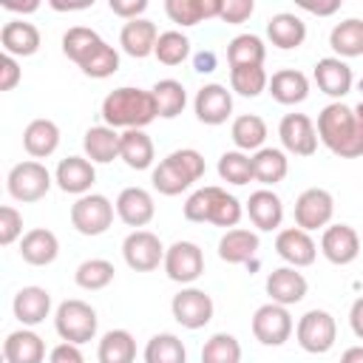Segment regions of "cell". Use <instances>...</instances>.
<instances>
[{
	"label": "cell",
	"mask_w": 363,
	"mask_h": 363,
	"mask_svg": "<svg viewBox=\"0 0 363 363\" xmlns=\"http://www.w3.org/2000/svg\"><path fill=\"white\" fill-rule=\"evenodd\" d=\"M318 139L340 159L363 156V130L357 128L354 108L332 102L318 113Z\"/></svg>",
	"instance_id": "obj_1"
},
{
	"label": "cell",
	"mask_w": 363,
	"mask_h": 363,
	"mask_svg": "<svg viewBox=\"0 0 363 363\" xmlns=\"http://www.w3.org/2000/svg\"><path fill=\"white\" fill-rule=\"evenodd\" d=\"M159 116L156 111V99L150 91H142V88H113L105 99H102V119L108 128H125V130H133V128H142L150 125L153 119Z\"/></svg>",
	"instance_id": "obj_2"
},
{
	"label": "cell",
	"mask_w": 363,
	"mask_h": 363,
	"mask_svg": "<svg viewBox=\"0 0 363 363\" xmlns=\"http://www.w3.org/2000/svg\"><path fill=\"white\" fill-rule=\"evenodd\" d=\"M201 176H204V156L193 147H182L173 150L167 159H162L159 167H153L150 182L162 196H179Z\"/></svg>",
	"instance_id": "obj_3"
},
{
	"label": "cell",
	"mask_w": 363,
	"mask_h": 363,
	"mask_svg": "<svg viewBox=\"0 0 363 363\" xmlns=\"http://www.w3.org/2000/svg\"><path fill=\"white\" fill-rule=\"evenodd\" d=\"M96 312L91 303L79 301V298H71V301H62L57 306V315H54V329L57 335L65 340V343H88L94 340L96 335Z\"/></svg>",
	"instance_id": "obj_4"
},
{
	"label": "cell",
	"mask_w": 363,
	"mask_h": 363,
	"mask_svg": "<svg viewBox=\"0 0 363 363\" xmlns=\"http://www.w3.org/2000/svg\"><path fill=\"white\" fill-rule=\"evenodd\" d=\"M295 337L303 352L309 354H326L337 340V323L326 309H309L301 315L295 326Z\"/></svg>",
	"instance_id": "obj_5"
},
{
	"label": "cell",
	"mask_w": 363,
	"mask_h": 363,
	"mask_svg": "<svg viewBox=\"0 0 363 363\" xmlns=\"http://www.w3.org/2000/svg\"><path fill=\"white\" fill-rule=\"evenodd\" d=\"M6 187H9V196L23 201V204H31V201H40L48 187H51V173L45 164L28 159V162H20L9 170V179H6Z\"/></svg>",
	"instance_id": "obj_6"
},
{
	"label": "cell",
	"mask_w": 363,
	"mask_h": 363,
	"mask_svg": "<svg viewBox=\"0 0 363 363\" xmlns=\"http://www.w3.org/2000/svg\"><path fill=\"white\" fill-rule=\"evenodd\" d=\"M71 224L82 235H102L113 224V204L99 193H85L71 204Z\"/></svg>",
	"instance_id": "obj_7"
},
{
	"label": "cell",
	"mask_w": 363,
	"mask_h": 363,
	"mask_svg": "<svg viewBox=\"0 0 363 363\" xmlns=\"http://www.w3.org/2000/svg\"><path fill=\"white\" fill-rule=\"evenodd\" d=\"M252 335L264 346H284L292 335V315L281 303H264L252 315Z\"/></svg>",
	"instance_id": "obj_8"
},
{
	"label": "cell",
	"mask_w": 363,
	"mask_h": 363,
	"mask_svg": "<svg viewBox=\"0 0 363 363\" xmlns=\"http://www.w3.org/2000/svg\"><path fill=\"white\" fill-rule=\"evenodd\" d=\"M170 309H173V318L176 323H182L184 329H201L213 320V298L204 292V289H196V286H187L182 292L173 295L170 301Z\"/></svg>",
	"instance_id": "obj_9"
},
{
	"label": "cell",
	"mask_w": 363,
	"mask_h": 363,
	"mask_svg": "<svg viewBox=\"0 0 363 363\" xmlns=\"http://www.w3.org/2000/svg\"><path fill=\"white\" fill-rule=\"evenodd\" d=\"M122 255L125 264L136 272H150L164 261V247L159 241L156 233L150 230H133L125 241H122Z\"/></svg>",
	"instance_id": "obj_10"
},
{
	"label": "cell",
	"mask_w": 363,
	"mask_h": 363,
	"mask_svg": "<svg viewBox=\"0 0 363 363\" xmlns=\"http://www.w3.org/2000/svg\"><path fill=\"white\" fill-rule=\"evenodd\" d=\"M164 272L176 284H193L204 272V255L201 247L193 241H176L164 250Z\"/></svg>",
	"instance_id": "obj_11"
},
{
	"label": "cell",
	"mask_w": 363,
	"mask_h": 363,
	"mask_svg": "<svg viewBox=\"0 0 363 363\" xmlns=\"http://www.w3.org/2000/svg\"><path fill=\"white\" fill-rule=\"evenodd\" d=\"M332 216H335V199L323 187H309L295 201V224L306 233L326 227L332 221Z\"/></svg>",
	"instance_id": "obj_12"
},
{
	"label": "cell",
	"mask_w": 363,
	"mask_h": 363,
	"mask_svg": "<svg viewBox=\"0 0 363 363\" xmlns=\"http://www.w3.org/2000/svg\"><path fill=\"white\" fill-rule=\"evenodd\" d=\"M278 136L284 150L295 156H312L318 150V128L306 113H286L278 125Z\"/></svg>",
	"instance_id": "obj_13"
},
{
	"label": "cell",
	"mask_w": 363,
	"mask_h": 363,
	"mask_svg": "<svg viewBox=\"0 0 363 363\" xmlns=\"http://www.w3.org/2000/svg\"><path fill=\"white\" fill-rule=\"evenodd\" d=\"M320 252L326 255V261L346 267L360 255V238L354 233V227L349 224H332L323 230L320 235Z\"/></svg>",
	"instance_id": "obj_14"
},
{
	"label": "cell",
	"mask_w": 363,
	"mask_h": 363,
	"mask_svg": "<svg viewBox=\"0 0 363 363\" xmlns=\"http://www.w3.org/2000/svg\"><path fill=\"white\" fill-rule=\"evenodd\" d=\"M193 108H196L199 122H204V125H221L233 113V94L224 85H218V82L201 85L199 94H196V99H193Z\"/></svg>",
	"instance_id": "obj_15"
},
{
	"label": "cell",
	"mask_w": 363,
	"mask_h": 363,
	"mask_svg": "<svg viewBox=\"0 0 363 363\" xmlns=\"http://www.w3.org/2000/svg\"><path fill=\"white\" fill-rule=\"evenodd\" d=\"M306 289L309 284L295 267H278L267 275V295L272 303H281V306L301 303L306 298Z\"/></svg>",
	"instance_id": "obj_16"
},
{
	"label": "cell",
	"mask_w": 363,
	"mask_h": 363,
	"mask_svg": "<svg viewBox=\"0 0 363 363\" xmlns=\"http://www.w3.org/2000/svg\"><path fill=\"white\" fill-rule=\"evenodd\" d=\"M275 252H278L289 267L298 269V267L315 264L318 247H315V241L309 238L306 230H301V227H286V230H281L278 238H275Z\"/></svg>",
	"instance_id": "obj_17"
},
{
	"label": "cell",
	"mask_w": 363,
	"mask_h": 363,
	"mask_svg": "<svg viewBox=\"0 0 363 363\" xmlns=\"http://www.w3.org/2000/svg\"><path fill=\"white\" fill-rule=\"evenodd\" d=\"M116 216L128 224V227H145L153 221V213H156V204H153V196L145 190V187H125L119 196H116Z\"/></svg>",
	"instance_id": "obj_18"
},
{
	"label": "cell",
	"mask_w": 363,
	"mask_h": 363,
	"mask_svg": "<svg viewBox=\"0 0 363 363\" xmlns=\"http://www.w3.org/2000/svg\"><path fill=\"white\" fill-rule=\"evenodd\" d=\"M315 82L326 96L340 102V96H346L352 91L354 77H352V68L340 57H323L315 62Z\"/></svg>",
	"instance_id": "obj_19"
},
{
	"label": "cell",
	"mask_w": 363,
	"mask_h": 363,
	"mask_svg": "<svg viewBox=\"0 0 363 363\" xmlns=\"http://www.w3.org/2000/svg\"><path fill=\"white\" fill-rule=\"evenodd\" d=\"M54 182L60 184L62 193L85 196V193L91 190V184L96 182L94 162H91V159H82V156H68V159H62V162L57 164Z\"/></svg>",
	"instance_id": "obj_20"
},
{
	"label": "cell",
	"mask_w": 363,
	"mask_h": 363,
	"mask_svg": "<svg viewBox=\"0 0 363 363\" xmlns=\"http://www.w3.org/2000/svg\"><path fill=\"white\" fill-rule=\"evenodd\" d=\"M156 40H159V31L150 20L139 17V20H128L119 31V45L128 57L133 60H145L156 51Z\"/></svg>",
	"instance_id": "obj_21"
},
{
	"label": "cell",
	"mask_w": 363,
	"mask_h": 363,
	"mask_svg": "<svg viewBox=\"0 0 363 363\" xmlns=\"http://www.w3.org/2000/svg\"><path fill=\"white\" fill-rule=\"evenodd\" d=\"M0 45H3V54H11V57H31V54H37V48H40V31H37L34 23L9 20V23L0 28Z\"/></svg>",
	"instance_id": "obj_22"
},
{
	"label": "cell",
	"mask_w": 363,
	"mask_h": 363,
	"mask_svg": "<svg viewBox=\"0 0 363 363\" xmlns=\"http://www.w3.org/2000/svg\"><path fill=\"white\" fill-rule=\"evenodd\" d=\"M247 216H250V221H252L258 230L272 233V230H278L281 221H284V204H281V199H278L272 190L261 187V190L250 193Z\"/></svg>",
	"instance_id": "obj_23"
},
{
	"label": "cell",
	"mask_w": 363,
	"mask_h": 363,
	"mask_svg": "<svg viewBox=\"0 0 363 363\" xmlns=\"http://www.w3.org/2000/svg\"><path fill=\"white\" fill-rule=\"evenodd\" d=\"M14 318L23 323V326H37L48 318L51 312V295L48 289L43 286H23L17 295H14Z\"/></svg>",
	"instance_id": "obj_24"
},
{
	"label": "cell",
	"mask_w": 363,
	"mask_h": 363,
	"mask_svg": "<svg viewBox=\"0 0 363 363\" xmlns=\"http://www.w3.org/2000/svg\"><path fill=\"white\" fill-rule=\"evenodd\" d=\"M20 255H23V261L31 264V267H48V264L60 255V241H57V235H54L51 230L34 227V230H28V233L23 235V241H20Z\"/></svg>",
	"instance_id": "obj_25"
},
{
	"label": "cell",
	"mask_w": 363,
	"mask_h": 363,
	"mask_svg": "<svg viewBox=\"0 0 363 363\" xmlns=\"http://www.w3.org/2000/svg\"><path fill=\"white\" fill-rule=\"evenodd\" d=\"M3 357H6V363H43L45 343L37 332L17 329L3 340Z\"/></svg>",
	"instance_id": "obj_26"
},
{
	"label": "cell",
	"mask_w": 363,
	"mask_h": 363,
	"mask_svg": "<svg viewBox=\"0 0 363 363\" xmlns=\"http://www.w3.org/2000/svg\"><path fill=\"white\" fill-rule=\"evenodd\" d=\"M267 37H269V43L275 48L292 51V48L303 45V40H306V23L298 14H289V11L272 14L269 23H267Z\"/></svg>",
	"instance_id": "obj_27"
},
{
	"label": "cell",
	"mask_w": 363,
	"mask_h": 363,
	"mask_svg": "<svg viewBox=\"0 0 363 363\" xmlns=\"http://www.w3.org/2000/svg\"><path fill=\"white\" fill-rule=\"evenodd\" d=\"M267 88H269L272 99L281 102V105H298V102H303L309 96V79H306V74H301L295 68L275 71L269 77V85Z\"/></svg>",
	"instance_id": "obj_28"
},
{
	"label": "cell",
	"mask_w": 363,
	"mask_h": 363,
	"mask_svg": "<svg viewBox=\"0 0 363 363\" xmlns=\"http://www.w3.org/2000/svg\"><path fill=\"white\" fill-rule=\"evenodd\" d=\"M23 147L34 159H45L60 147V128L51 119H31L23 130Z\"/></svg>",
	"instance_id": "obj_29"
},
{
	"label": "cell",
	"mask_w": 363,
	"mask_h": 363,
	"mask_svg": "<svg viewBox=\"0 0 363 363\" xmlns=\"http://www.w3.org/2000/svg\"><path fill=\"white\" fill-rule=\"evenodd\" d=\"M119 139H122V133H116V128H108V125L88 128L85 139H82L85 156L96 164H108V162L119 159Z\"/></svg>",
	"instance_id": "obj_30"
},
{
	"label": "cell",
	"mask_w": 363,
	"mask_h": 363,
	"mask_svg": "<svg viewBox=\"0 0 363 363\" xmlns=\"http://www.w3.org/2000/svg\"><path fill=\"white\" fill-rule=\"evenodd\" d=\"M250 159H252V179L261 182L264 187H272V184L284 182L286 173H289V159L278 147H261Z\"/></svg>",
	"instance_id": "obj_31"
},
{
	"label": "cell",
	"mask_w": 363,
	"mask_h": 363,
	"mask_svg": "<svg viewBox=\"0 0 363 363\" xmlns=\"http://www.w3.org/2000/svg\"><path fill=\"white\" fill-rule=\"evenodd\" d=\"M258 233L244 230V227H233L221 235L218 241V258L227 264H244L258 252Z\"/></svg>",
	"instance_id": "obj_32"
},
{
	"label": "cell",
	"mask_w": 363,
	"mask_h": 363,
	"mask_svg": "<svg viewBox=\"0 0 363 363\" xmlns=\"http://www.w3.org/2000/svg\"><path fill=\"white\" fill-rule=\"evenodd\" d=\"M164 11L179 26H199L201 20L221 14V0H167Z\"/></svg>",
	"instance_id": "obj_33"
},
{
	"label": "cell",
	"mask_w": 363,
	"mask_h": 363,
	"mask_svg": "<svg viewBox=\"0 0 363 363\" xmlns=\"http://www.w3.org/2000/svg\"><path fill=\"white\" fill-rule=\"evenodd\" d=\"M119 159L130 170H147L153 164V142L142 128L125 130L119 139Z\"/></svg>",
	"instance_id": "obj_34"
},
{
	"label": "cell",
	"mask_w": 363,
	"mask_h": 363,
	"mask_svg": "<svg viewBox=\"0 0 363 363\" xmlns=\"http://www.w3.org/2000/svg\"><path fill=\"white\" fill-rule=\"evenodd\" d=\"M99 363H133L136 360V340L128 329H111L102 335L96 349Z\"/></svg>",
	"instance_id": "obj_35"
},
{
	"label": "cell",
	"mask_w": 363,
	"mask_h": 363,
	"mask_svg": "<svg viewBox=\"0 0 363 363\" xmlns=\"http://www.w3.org/2000/svg\"><path fill=\"white\" fill-rule=\"evenodd\" d=\"M230 136H233V142L241 153L244 150H261L264 139H267V122L258 113H241V116L233 119Z\"/></svg>",
	"instance_id": "obj_36"
},
{
	"label": "cell",
	"mask_w": 363,
	"mask_h": 363,
	"mask_svg": "<svg viewBox=\"0 0 363 363\" xmlns=\"http://www.w3.org/2000/svg\"><path fill=\"white\" fill-rule=\"evenodd\" d=\"M329 45L340 60L343 57H363V20L349 17V20L337 23L329 34Z\"/></svg>",
	"instance_id": "obj_37"
},
{
	"label": "cell",
	"mask_w": 363,
	"mask_h": 363,
	"mask_svg": "<svg viewBox=\"0 0 363 363\" xmlns=\"http://www.w3.org/2000/svg\"><path fill=\"white\" fill-rule=\"evenodd\" d=\"M102 43H105V40H102L94 28H88V26H74V28H68V31L62 34V54H65L68 60H74L77 65H82Z\"/></svg>",
	"instance_id": "obj_38"
},
{
	"label": "cell",
	"mask_w": 363,
	"mask_h": 363,
	"mask_svg": "<svg viewBox=\"0 0 363 363\" xmlns=\"http://www.w3.org/2000/svg\"><path fill=\"white\" fill-rule=\"evenodd\" d=\"M153 99H156V111L162 119H173L184 111L187 105V91L179 79H159L153 88H150Z\"/></svg>",
	"instance_id": "obj_39"
},
{
	"label": "cell",
	"mask_w": 363,
	"mask_h": 363,
	"mask_svg": "<svg viewBox=\"0 0 363 363\" xmlns=\"http://www.w3.org/2000/svg\"><path fill=\"white\" fill-rule=\"evenodd\" d=\"M264 57H267V48L261 43V37L255 34H238L227 43V62L230 68H238V65H264Z\"/></svg>",
	"instance_id": "obj_40"
},
{
	"label": "cell",
	"mask_w": 363,
	"mask_h": 363,
	"mask_svg": "<svg viewBox=\"0 0 363 363\" xmlns=\"http://www.w3.org/2000/svg\"><path fill=\"white\" fill-rule=\"evenodd\" d=\"M145 363H187L184 343L170 332L153 335L145 346Z\"/></svg>",
	"instance_id": "obj_41"
},
{
	"label": "cell",
	"mask_w": 363,
	"mask_h": 363,
	"mask_svg": "<svg viewBox=\"0 0 363 363\" xmlns=\"http://www.w3.org/2000/svg\"><path fill=\"white\" fill-rule=\"evenodd\" d=\"M269 85V77L264 71V65H238L230 68V88L241 96H258L264 94Z\"/></svg>",
	"instance_id": "obj_42"
},
{
	"label": "cell",
	"mask_w": 363,
	"mask_h": 363,
	"mask_svg": "<svg viewBox=\"0 0 363 363\" xmlns=\"http://www.w3.org/2000/svg\"><path fill=\"white\" fill-rule=\"evenodd\" d=\"M113 272H116V269H113L111 261H105V258H88V261H82V264L77 267L74 281H77V286L96 292V289H105V286L113 281Z\"/></svg>",
	"instance_id": "obj_43"
},
{
	"label": "cell",
	"mask_w": 363,
	"mask_h": 363,
	"mask_svg": "<svg viewBox=\"0 0 363 363\" xmlns=\"http://www.w3.org/2000/svg\"><path fill=\"white\" fill-rule=\"evenodd\" d=\"M201 363H241V343L233 335L218 332L204 343Z\"/></svg>",
	"instance_id": "obj_44"
},
{
	"label": "cell",
	"mask_w": 363,
	"mask_h": 363,
	"mask_svg": "<svg viewBox=\"0 0 363 363\" xmlns=\"http://www.w3.org/2000/svg\"><path fill=\"white\" fill-rule=\"evenodd\" d=\"M156 60L162 65H182L190 54V40L182 31H162L156 40Z\"/></svg>",
	"instance_id": "obj_45"
},
{
	"label": "cell",
	"mask_w": 363,
	"mask_h": 363,
	"mask_svg": "<svg viewBox=\"0 0 363 363\" xmlns=\"http://www.w3.org/2000/svg\"><path fill=\"white\" fill-rule=\"evenodd\" d=\"M218 176L224 182L241 187V184L252 182V159L247 153H241V150H227L218 159Z\"/></svg>",
	"instance_id": "obj_46"
},
{
	"label": "cell",
	"mask_w": 363,
	"mask_h": 363,
	"mask_svg": "<svg viewBox=\"0 0 363 363\" xmlns=\"http://www.w3.org/2000/svg\"><path fill=\"white\" fill-rule=\"evenodd\" d=\"M82 74L85 77H94V79H105V77H111V74H116L119 71V54H116V48L113 45H108V43H102L82 65Z\"/></svg>",
	"instance_id": "obj_47"
},
{
	"label": "cell",
	"mask_w": 363,
	"mask_h": 363,
	"mask_svg": "<svg viewBox=\"0 0 363 363\" xmlns=\"http://www.w3.org/2000/svg\"><path fill=\"white\" fill-rule=\"evenodd\" d=\"M218 190L221 187L210 184V187H199L196 193H190V199L184 201V218L187 221H210V213H213Z\"/></svg>",
	"instance_id": "obj_48"
},
{
	"label": "cell",
	"mask_w": 363,
	"mask_h": 363,
	"mask_svg": "<svg viewBox=\"0 0 363 363\" xmlns=\"http://www.w3.org/2000/svg\"><path fill=\"white\" fill-rule=\"evenodd\" d=\"M241 201L235 199V196H230L227 190H218V196H216V204H213V213H210V224H216V227H235L238 221H241Z\"/></svg>",
	"instance_id": "obj_49"
},
{
	"label": "cell",
	"mask_w": 363,
	"mask_h": 363,
	"mask_svg": "<svg viewBox=\"0 0 363 363\" xmlns=\"http://www.w3.org/2000/svg\"><path fill=\"white\" fill-rule=\"evenodd\" d=\"M23 235V216L11 207V204H6V207H0V244H14L17 238Z\"/></svg>",
	"instance_id": "obj_50"
},
{
	"label": "cell",
	"mask_w": 363,
	"mask_h": 363,
	"mask_svg": "<svg viewBox=\"0 0 363 363\" xmlns=\"http://www.w3.org/2000/svg\"><path fill=\"white\" fill-rule=\"evenodd\" d=\"M255 11V3L252 0H221V14L218 20L221 23H230V26H241L252 17Z\"/></svg>",
	"instance_id": "obj_51"
},
{
	"label": "cell",
	"mask_w": 363,
	"mask_h": 363,
	"mask_svg": "<svg viewBox=\"0 0 363 363\" xmlns=\"http://www.w3.org/2000/svg\"><path fill=\"white\" fill-rule=\"evenodd\" d=\"M20 77H23V71L17 65V57L3 54L0 57V91H14L17 82H20Z\"/></svg>",
	"instance_id": "obj_52"
},
{
	"label": "cell",
	"mask_w": 363,
	"mask_h": 363,
	"mask_svg": "<svg viewBox=\"0 0 363 363\" xmlns=\"http://www.w3.org/2000/svg\"><path fill=\"white\" fill-rule=\"evenodd\" d=\"M108 6L116 17H122L128 23V20H139V14L147 9V0H111Z\"/></svg>",
	"instance_id": "obj_53"
},
{
	"label": "cell",
	"mask_w": 363,
	"mask_h": 363,
	"mask_svg": "<svg viewBox=\"0 0 363 363\" xmlns=\"http://www.w3.org/2000/svg\"><path fill=\"white\" fill-rule=\"evenodd\" d=\"M48 363H85V357H82V352H79V346L77 343H57L54 349H51V354H48Z\"/></svg>",
	"instance_id": "obj_54"
},
{
	"label": "cell",
	"mask_w": 363,
	"mask_h": 363,
	"mask_svg": "<svg viewBox=\"0 0 363 363\" xmlns=\"http://www.w3.org/2000/svg\"><path fill=\"white\" fill-rule=\"evenodd\" d=\"M298 6H301L303 11L318 14V17H329V14H335V11L340 9V0H329V3H312V0H301Z\"/></svg>",
	"instance_id": "obj_55"
},
{
	"label": "cell",
	"mask_w": 363,
	"mask_h": 363,
	"mask_svg": "<svg viewBox=\"0 0 363 363\" xmlns=\"http://www.w3.org/2000/svg\"><path fill=\"white\" fill-rule=\"evenodd\" d=\"M349 323H352V332L363 340V295L352 303V309H349Z\"/></svg>",
	"instance_id": "obj_56"
},
{
	"label": "cell",
	"mask_w": 363,
	"mask_h": 363,
	"mask_svg": "<svg viewBox=\"0 0 363 363\" xmlns=\"http://www.w3.org/2000/svg\"><path fill=\"white\" fill-rule=\"evenodd\" d=\"M193 65H196L199 74H210V71H216V54L213 51H201V54H196Z\"/></svg>",
	"instance_id": "obj_57"
},
{
	"label": "cell",
	"mask_w": 363,
	"mask_h": 363,
	"mask_svg": "<svg viewBox=\"0 0 363 363\" xmlns=\"http://www.w3.org/2000/svg\"><path fill=\"white\" fill-rule=\"evenodd\" d=\"M3 9H6V11H23V14H31V11L40 9V3H37V0H26V3H20V0H3Z\"/></svg>",
	"instance_id": "obj_58"
},
{
	"label": "cell",
	"mask_w": 363,
	"mask_h": 363,
	"mask_svg": "<svg viewBox=\"0 0 363 363\" xmlns=\"http://www.w3.org/2000/svg\"><path fill=\"white\" fill-rule=\"evenodd\" d=\"M94 0H82V3H62V0H51V9L57 11H82V9H91Z\"/></svg>",
	"instance_id": "obj_59"
},
{
	"label": "cell",
	"mask_w": 363,
	"mask_h": 363,
	"mask_svg": "<svg viewBox=\"0 0 363 363\" xmlns=\"http://www.w3.org/2000/svg\"><path fill=\"white\" fill-rule=\"evenodd\" d=\"M340 363H363V346H349L340 357Z\"/></svg>",
	"instance_id": "obj_60"
},
{
	"label": "cell",
	"mask_w": 363,
	"mask_h": 363,
	"mask_svg": "<svg viewBox=\"0 0 363 363\" xmlns=\"http://www.w3.org/2000/svg\"><path fill=\"white\" fill-rule=\"evenodd\" d=\"M354 119H357V128L363 130V102H360V105L354 108Z\"/></svg>",
	"instance_id": "obj_61"
}]
</instances>
